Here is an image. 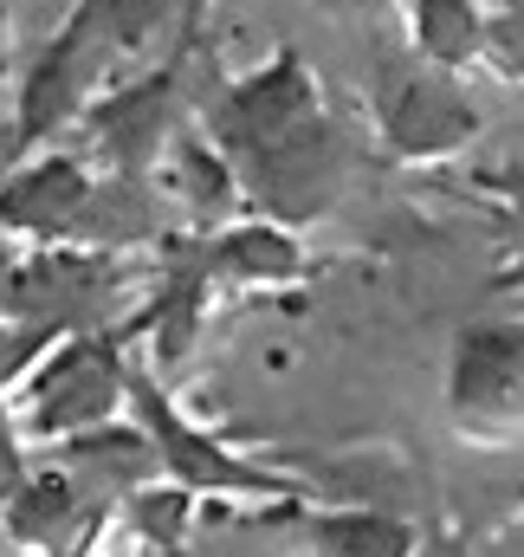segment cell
Segmentation results:
<instances>
[{
    "label": "cell",
    "mask_w": 524,
    "mask_h": 557,
    "mask_svg": "<svg viewBox=\"0 0 524 557\" xmlns=\"http://www.w3.org/2000/svg\"><path fill=\"white\" fill-rule=\"evenodd\" d=\"M104 65H111V46H104V20H98V0H78L72 20L52 33V46L33 59V78H26V98H20V117L13 131L20 143L59 131L65 117H78L98 85H104Z\"/></svg>",
    "instance_id": "6da1fadb"
},
{
    "label": "cell",
    "mask_w": 524,
    "mask_h": 557,
    "mask_svg": "<svg viewBox=\"0 0 524 557\" xmlns=\"http://www.w3.org/2000/svg\"><path fill=\"white\" fill-rule=\"evenodd\" d=\"M376 104H383V131L401 156H440V149H460V143L479 131V111L447 85L440 65H395L383 59L376 72Z\"/></svg>",
    "instance_id": "7a4b0ae2"
},
{
    "label": "cell",
    "mask_w": 524,
    "mask_h": 557,
    "mask_svg": "<svg viewBox=\"0 0 524 557\" xmlns=\"http://www.w3.org/2000/svg\"><path fill=\"white\" fill-rule=\"evenodd\" d=\"M317 111V78L298 52H278L272 65H260L253 78L227 85L221 104L208 111V131H214V149L227 156H253L260 143H272L278 131H291L298 117Z\"/></svg>",
    "instance_id": "3957f363"
},
{
    "label": "cell",
    "mask_w": 524,
    "mask_h": 557,
    "mask_svg": "<svg viewBox=\"0 0 524 557\" xmlns=\"http://www.w3.org/2000/svg\"><path fill=\"white\" fill-rule=\"evenodd\" d=\"M247 175L265 188V201H278L285 214H311L330 201L337 175H344V137L330 117H298L291 131H278L247 156Z\"/></svg>",
    "instance_id": "277c9868"
},
{
    "label": "cell",
    "mask_w": 524,
    "mask_h": 557,
    "mask_svg": "<svg viewBox=\"0 0 524 557\" xmlns=\"http://www.w3.org/2000/svg\"><path fill=\"white\" fill-rule=\"evenodd\" d=\"M85 111H91V131H98V143H104L111 156H124V162H149L155 143L169 137V117H175V65L117 85L111 98H91Z\"/></svg>",
    "instance_id": "5b68a950"
},
{
    "label": "cell",
    "mask_w": 524,
    "mask_h": 557,
    "mask_svg": "<svg viewBox=\"0 0 524 557\" xmlns=\"http://www.w3.org/2000/svg\"><path fill=\"white\" fill-rule=\"evenodd\" d=\"M85 201H91L85 169H78L72 156H46V162H33L26 175H13V182L0 188V221L46 234V227H72V221L85 214Z\"/></svg>",
    "instance_id": "8992f818"
},
{
    "label": "cell",
    "mask_w": 524,
    "mask_h": 557,
    "mask_svg": "<svg viewBox=\"0 0 524 557\" xmlns=\"http://www.w3.org/2000/svg\"><path fill=\"white\" fill-rule=\"evenodd\" d=\"M408 13H414V52H421L427 65L453 72V65L479 59L486 20H479L473 0H408Z\"/></svg>",
    "instance_id": "52a82bcc"
},
{
    "label": "cell",
    "mask_w": 524,
    "mask_h": 557,
    "mask_svg": "<svg viewBox=\"0 0 524 557\" xmlns=\"http://www.w3.org/2000/svg\"><path fill=\"white\" fill-rule=\"evenodd\" d=\"M98 20L111 59H142L162 33L182 26V0H98Z\"/></svg>",
    "instance_id": "ba28073f"
},
{
    "label": "cell",
    "mask_w": 524,
    "mask_h": 557,
    "mask_svg": "<svg viewBox=\"0 0 524 557\" xmlns=\"http://www.w3.org/2000/svg\"><path fill=\"white\" fill-rule=\"evenodd\" d=\"M20 357H26V337H0V376H7Z\"/></svg>",
    "instance_id": "9c48e42d"
},
{
    "label": "cell",
    "mask_w": 524,
    "mask_h": 557,
    "mask_svg": "<svg viewBox=\"0 0 524 557\" xmlns=\"http://www.w3.org/2000/svg\"><path fill=\"white\" fill-rule=\"evenodd\" d=\"M13 149H20V131H13V124H0V169H7V156H13Z\"/></svg>",
    "instance_id": "30bf717a"
},
{
    "label": "cell",
    "mask_w": 524,
    "mask_h": 557,
    "mask_svg": "<svg viewBox=\"0 0 524 557\" xmlns=\"http://www.w3.org/2000/svg\"><path fill=\"white\" fill-rule=\"evenodd\" d=\"M0 91H7V7H0Z\"/></svg>",
    "instance_id": "8fae6325"
}]
</instances>
